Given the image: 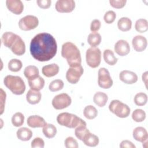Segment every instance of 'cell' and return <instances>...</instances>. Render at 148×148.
Returning a JSON list of instances; mask_svg holds the SVG:
<instances>
[{
  "instance_id": "f6af8a7d",
  "label": "cell",
  "mask_w": 148,
  "mask_h": 148,
  "mask_svg": "<svg viewBox=\"0 0 148 148\" xmlns=\"http://www.w3.org/2000/svg\"><path fill=\"white\" fill-rule=\"evenodd\" d=\"M120 147L121 148H135V146L133 143L128 140H124L120 144Z\"/></svg>"
},
{
  "instance_id": "b9f144b4",
  "label": "cell",
  "mask_w": 148,
  "mask_h": 148,
  "mask_svg": "<svg viewBox=\"0 0 148 148\" xmlns=\"http://www.w3.org/2000/svg\"><path fill=\"white\" fill-rule=\"evenodd\" d=\"M45 146V142L44 140L39 138L37 137L34 139V140L31 142V147L33 148H43Z\"/></svg>"
},
{
  "instance_id": "7402d4cb",
  "label": "cell",
  "mask_w": 148,
  "mask_h": 148,
  "mask_svg": "<svg viewBox=\"0 0 148 148\" xmlns=\"http://www.w3.org/2000/svg\"><path fill=\"white\" fill-rule=\"evenodd\" d=\"M28 82L31 89L35 91H40L45 86V80L40 76L34 79L28 80Z\"/></svg>"
},
{
  "instance_id": "e0dca14e",
  "label": "cell",
  "mask_w": 148,
  "mask_h": 148,
  "mask_svg": "<svg viewBox=\"0 0 148 148\" xmlns=\"http://www.w3.org/2000/svg\"><path fill=\"white\" fill-rule=\"evenodd\" d=\"M14 54L20 56L23 55L25 51V45L21 38L18 35L17 38L10 48Z\"/></svg>"
},
{
  "instance_id": "ffe728a7",
  "label": "cell",
  "mask_w": 148,
  "mask_h": 148,
  "mask_svg": "<svg viewBox=\"0 0 148 148\" xmlns=\"http://www.w3.org/2000/svg\"><path fill=\"white\" fill-rule=\"evenodd\" d=\"M17 36V35L12 32H5L1 37V42L5 47L10 49Z\"/></svg>"
},
{
  "instance_id": "f546056e",
  "label": "cell",
  "mask_w": 148,
  "mask_h": 148,
  "mask_svg": "<svg viewBox=\"0 0 148 148\" xmlns=\"http://www.w3.org/2000/svg\"><path fill=\"white\" fill-rule=\"evenodd\" d=\"M42 131L46 138H53L57 134V128L52 124H46L43 127Z\"/></svg>"
},
{
  "instance_id": "2e32d148",
  "label": "cell",
  "mask_w": 148,
  "mask_h": 148,
  "mask_svg": "<svg viewBox=\"0 0 148 148\" xmlns=\"http://www.w3.org/2000/svg\"><path fill=\"white\" fill-rule=\"evenodd\" d=\"M132 45L134 50L138 52L144 51L147 45L146 38L142 35H136L132 39Z\"/></svg>"
},
{
  "instance_id": "60d3db41",
  "label": "cell",
  "mask_w": 148,
  "mask_h": 148,
  "mask_svg": "<svg viewBox=\"0 0 148 148\" xmlns=\"http://www.w3.org/2000/svg\"><path fill=\"white\" fill-rule=\"evenodd\" d=\"M127 2L126 0H110V5L116 9L123 8Z\"/></svg>"
},
{
  "instance_id": "836d02e7",
  "label": "cell",
  "mask_w": 148,
  "mask_h": 148,
  "mask_svg": "<svg viewBox=\"0 0 148 148\" xmlns=\"http://www.w3.org/2000/svg\"><path fill=\"white\" fill-rule=\"evenodd\" d=\"M90 131L87 128V125H80L75 128V134L77 139L82 140L84 136L89 132Z\"/></svg>"
},
{
  "instance_id": "f35d334b",
  "label": "cell",
  "mask_w": 148,
  "mask_h": 148,
  "mask_svg": "<svg viewBox=\"0 0 148 148\" xmlns=\"http://www.w3.org/2000/svg\"><path fill=\"white\" fill-rule=\"evenodd\" d=\"M116 17V13L113 10H109L105 13L103 17V19L106 23L112 24L115 20Z\"/></svg>"
},
{
  "instance_id": "9c48e42d",
  "label": "cell",
  "mask_w": 148,
  "mask_h": 148,
  "mask_svg": "<svg viewBox=\"0 0 148 148\" xmlns=\"http://www.w3.org/2000/svg\"><path fill=\"white\" fill-rule=\"evenodd\" d=\"M39 24L38 18L32 15H27L21 18L18 22V26L21 30L29 31L35 29Z\"/></svg>"
},
{
  "instance_id": "ee69618b",
  "label": "cell",
  "mask_w": 148,
  "mask_h": 148,
  "mask_svg": "<svg viewBox=\"0 0 148 148\" xmlns=\"http://www.w3.org/2000/svg\"><path fill=\"white\" fill-rule=\"evenodd\" d=\"M36 3L39 7L45 9L50 8L51 1L50 0H37Z\"/></svg>"
},
{
  "instance_id": "30bf717a",
  "label": "cell",
  "mask_w": 148,
  "mask_h": 148,
  "mask_svg": "<svg viewBox=\"0 0 148 148\" xmlns=\"http://www.w3.org/2000/svg\"><path fill=\"white\" fill-rule=\"evenodd\" d=\"M83 72L84 70L81 65L70 67L66 73V79L69 83L76 84L83 74Z\"/></svg>"
},
{
  "instance_id": "4316f807",
  "label": "cell",
  "mask_w": 148,
  "mask_h": 148,
  "mask_svg": "<svg viewBox=\"0 0 148 148\" xmlns=\"http://www.w3.org/2000/svg\"><path fill=\"white\" fill-rule=\"evenodd\" d=\"M119 29L123 32H127L131 29L132 27V21L130 18L125 17H121L117 22Z\"/></svg>"
},
{
  "instance_id": "ab89813d",
  "label": "cell",
  "mask_w": 148,
  "mask_h": 148,
  "mask_svg": "<svg viewBox=\"0 0 148 148\" xmlns=\"http://www.w3.org/2000/svg\"><path fill=\"white\" fill-rule=\"evenodd\" d=\"M64 143L66 148H77L79 147L77 140L72 136L67 137L64 141Z\"/></svg>"
},
{
  "instance_id": "603a6c76",
  "label": "cell",
  "mask_w": 148,
  "mask_h": 148,
  "mask_svg": "<svg viewBox=\"0 0 148 148\" xmlns=\"http://www.w3.org/2000/svg\"><path fill=\"white\" fill-rule=\"evenodd\" d=\"M16 135L18 139L22 141H28L32 138V132L27 127H22L17 131Z\"/></svg>"
},
{
  "instance_id": "7dc6e473",
  "label": "cell",
  "mask_w": 148,
  "mask_h": 148,
  "mask_svg": "<svg viewBox=\"0 0 148 148\" xmlns=\"http://www.w3.org/2000/svg\"><path fill=\"white\" fill-rule=\"evenodd\" d=\"M142 78L143 82L145 83V84L146 87H147L146 84H147V72H145L144 73H143L142 76Z\"/></svg>"
},
{
  "instance_id": "bcb514c9",
  "label": "cell",
  "mask_w": 148,
  "mask_h": 148,
  "mask_svg": "<svg viewBox=\"0 0 148 148\" xmlns=\"http://www.w3.org/2000/svg\"><path fill=\"white\" fill-rule=\"evenodd\" d=\"M1 114H2L3 112V108L5 104V99H6V94L5 92L3 91V90L1 88Z\"/></svg>"
},
{
  "instance_id": "d6986e66",
  "label": "cell",
  "mask_w": 148,
  "mask_h": 148,
  "mask_svg": "<svg viewBox=\"0 0 148 148\" xmlns=\"http://www.w3.org/2000/svg\"><path fill=\"white\" fill-rule=\"evenodd\" d=\"M59 66L56 64H51L43 66L42 72L43 75L47 77L56 76L59 72Z\"/></svg>"
},
{
  "instance_id": "277c9868",
  "label": "cell",
  "mask_w": 148,
  "mask_h": 148,
  "mask_svg": "<svg viewBox=\"0 0 148 148\" xmlns=\"http://www.w3.org/2000/svg\"><path fill=\"white\" fill-rule=\"evenodd\" d=\"M57 123L69 128H76L80 125H87L86 123L76 115L68 112L60 113L57 117Z\"/></svg>"
},
{
  "instance_id": "44dd1931",
  "label": "cell",
  "mask_w": 148,
  "mask_h": 148,
  "mask_svg": "<svg viewBox=\"0 0 148 148\" xmlns=\"http://www.w3.org/2000/svg\"><path fill=\"white\" fill-rule=\"evenodd\" d=\"M27 102L32 105L38 103L41 99V93L39 91H35L32 89L28 90L26 94Z\"/></svg>"
},
{
  "instance_id": "8d00e7d4",
  "label": "cell",
  "mask_w": 148,
  "mask_h": 148,
  "mask_svg": "<svg viewBox=\"0 0 148 148\" xmlns=\"http://www.w3.org/2000/svg\"><path fill=\"white\" fill-rule=\"evenodd\" d=\"M134 101L137 106H143L147 102V95L144 92L137 93L135 95Z\"/></svg>"
},
{
  "instance_id": "f1b7e54d",
  "label": "cell",
  "mask_w": 148,
  "mask_h": 148,
  "mask_svg": "<svg viewBox=\"0 0 148 148\" xmlns=\"http://www.w3.org/2000/svg\"><path fill=\"white\" fill-rule=\"evenodd\" d=\"M87 42L92 47H95L100 44L101 42V36L98 32H92L88 35Z\"/></svg>"
},
{
  "instance_id": "7c38bea8",
  "label": "cell",
  "mask_w": 148,
  "mask_h": 148,
  "mask_svg": "<svg viewBox=\"0 0 148 148\" xmlns=\"http://www.w3.org/2000/svg\"><path fill=\"white\" fill-rule=\"evenodd\" d=\"M134 138L139 142L143 143V146L145 147H147L148 134L146 130L142 127H136L133 131Z\"/></svg>"
},
{
  "instance_id": "8fae6325",
  "label": "cell",
  "mask_w": 148,
  "mask_h": 148,
  "mask_svg": "<svg viewBox=\"0 0 148 148\" xmlns=\"http://www.w3.org/2000/svg\"><path fill=\"white\" fill-rule=\"evenodd\" d=\"M75 8V2L73 0H58L55 5V8L60 13H70Z\"/></svg>"
},
{
  "instance_id": "5bb4252c",
  "label": "cell",
  "mask_w": 148,
  "mask_h": 148,
  "mask_svg": "<svg viewBox=\"0 0 148 148\" xmlns=\"http://www.w3.org/2000/svg\"><path fill=\"white\" fill-rule=\"evenodd\" d=\"M7 8L13 13L19 15L24 10V5L20 0H7L6 1Z\"/></svg>"
},
{
  "instance_id": "5b68a950",
  "label": "cell",
  "mask_w": 148,
  "mask_h": 148,
  "mask_svg": "<svg viewBox=\"0 0 148 148\" xmlns=\"http://www.w3.org/2000/svg\"><path fill=\"white\" fill-rule=\"evenodd\" d=\"M109 109L112 113L120 118L127 117L130 113L129 106L117 99L111 101L109 106Z\"/></svg>"
},
{
  "instance_id": "3957f363",
  "label": "cell",
  "mask_w": 148,
  "mask_h": 148,
  "mask_svg": "<svg viewBox=\"0 0 148 148\" xmlns=\"http://www.w3.org/2000/svg\"><path fill=\"white\" fill-rule=\"evenodd\" d=\"M3 83L15 95H21L25 90V83L20 76L7 75L3 79Z\"/></svg>"
},
{
  "instance_id": "ba28073f",
  "label": "cell",
  "mask_w": 148,
  "mask_h": 148,
  "mask_svg": "<svg viewBox=\"0 0 148 148\" xmlns=\"http://www.w3.org/2000/svg\"><path fill=\"white\" fill-rule=\"evenodd\" d=\"M72 102L71 97L66 93H62L54 97L52 100V105L57 110H61L68 107Z\"/></svg>"
},
{
  "instance_id": "9a60e30c",
  "label": "cell",
  "mask_w": 148,
  "mask_h": 148,
  "mask_svg": "<svg viewBox=\"0 0 148 148\" xmlns=\"http://www.w3.org/2000/svg\"><path fill=\"white\" fill-rule=\"evenodd\" d=\"M114 51L120 56H127L130 51V46L128 43L123 39L119 40L114 45Z\"/></svg>"
},
{
  "instance_id": "d4e9b609",
  "label": "cell",
  "mask_w": 148,
  "mask_h": 148,
  "mask_svg": "<svg viewBox=\"0 0 148 148\" xmlns=\"http://www.w3.org/2000/svg\"><path fill=\"white\" fill-rule=\"evenodd\" d=\"M82 141L86 146L95 147L99 143V138L97 135L89 132L84 136Z\"/></svg>"
},
{
  "instance_id": "4dcf8cb0",
  "label": "cell",
  "mask_w": 148,
  "mask_h": 148,
  "mask_svg": "<svg viewBox=\"0 0 148 148\" xmlns=\"http://www.w3.org/2000/svg\"><path fill=\"white\" fill-rule=\"evenodd\" d=\"M83 114L86 118L89 120H92L97 116L98 111L94 106L88 105L84 108Z\"/></svg>"
},
{
  "instance_id": "83f0119b",
  "label": "cell",
  "mask_w": 148,
  "mask_h": 148,
  "mask_svg": "<svg viewBox=\"0 0 148 148\" xmlns=\"http://www.w3.org/2000/svg\"><path fill=\"white\" fill-rule=\"evenodd\" d=\"M103 56L105 62L110 65H115L118 61V59L114 56L113 51L110 49L105 50Z\"/></svg>"
},
{
  "instance_id": "7bdbcfd3",
  "label": "cell",
  "mask_w": 148,
  "mask_h": 148,
  "mask_svg": "<svg viewBox=\"0 0 148 148\" xmlns=\"http://www.w3.org/2000/svg\"><path fill=\"white\" fill-rule=\"evenodd\" d=\"M101 26V21L98 19H94L91 23L90 30L92 32H97L100 29Z\"/></svg>"
},
{
  "instance_id": "484cf974",
  "label": "cell",
  "mask_w": 148,
  "mask_h": 148,
  "mask_svg": "<svg viewBox=\"0 0 148 148\" xmlns=\"http://www.w3.org/2000/svg\"><path fill=\"white\" fill-rule=\"evenodd\" d=\"M108 100V97L106 94L103 92L98 91L96 92L93 98L94 103L99 107H103Z\"/></svg>"
},
{
  "instance_id": "cb8c5ba5",
  "label": "cell",
  "mask_w": 148,
  "mask_h": 148,
  "mask_svg": "<svg viewBox=\"0 0 148 148\" xmlns=\"http://www.w3.org/2000/svg\"><path fill=\"white\" fill-rule=\"evenodd\" d=\"M39 73L38 68L34 65H28L24 70V76L28 80H32L38 77Z\"/></svg>"
},
{
  "instance_id": "ac0fdd59",
  "label": "cell",
  "mask_w": 148,
  "mask_h": 148,
  "mask_svg": "<svg viewBox=\"0 0 148 148\" xmlns=\"http://www.w3.org/2000/svg\"><path fill=\"white\" fill-rule=\"evenodd\" d=\"M27 123L28 125L32 128L43 127L47 124L45 119L38 115L30 116L27 119Z\"/></svg>"
},
{
  "instance_id": "7a4b0ae2",
  "label": "cell",
  "mask_w": 148,
  "mask_h": 148,
  "mask_svg": "<svg viewBox=\"0 0 148 148\" xmlns=\"http://www.w3.org/2000/svg\"><path fill=\"white\" fill-rule=\"evenodd\" d=\"M61 56L66 60L70 67L81 65L82 58L80 50L74 43L71 42H67L62 45Z\"/></svg>"
},
{
  "instance_id": "d6a6232c",
  "label": "cell",
  "mask_w": 148,
  "mask_h": 148,
  "mask_svg": "<svg viewBox=\"0 0 148 148\" xmlns=\"http://www.w3.org/2000/svg\"><path fill=\"white\" fill-rule=\"evenodd\" d=\"M23 66L22 62L18 59L13 58L9 61L8 63V69L12 72H18Z\"/></svg>"
},
{
  "instance_id": "52a82bcc",
  "label": "cell",
  "mask_w": 148,
  "mask_h": 148,
  "mask_svg": "<svg viewBox=\"0 0 148 148\" xmlns=\"http://www.w3.org/2000/svg\"><path fill=\"white\" fill-rule=\"evenodd\" d=\"M98 86L105 89L110 88L113 85V80L110 75V73L105 68H101L98 73Z\"/></svg>"
},
{
  "instance_id": "74e56055",
  "label": "cell",
  "mask_w": 148,
  "mask_h": 148,
  "mask_svg": "<svg viewBox=\"0 0 148 148\" xmlns=\"http://www.w3.org/2000/svg\"><path fill=\"white\" fill-rule=\"evenodd\" d=\"M64 87V82L61 79H56L53 80L49 84V88L52 92L61 90Z\"/></svg>"
},
{
  "instance_id": "6da1fadb",
  "label": "cell",
  "mask_w": 148,
  "mask_h": 148,
  "mask_svg": "<svg viewBox=\"0 0 148 148\" xmlns=\"http://www.w3.org/2000/svg\"><path fill=\"white\" fill-rule=\"evenodd\" d=\"M29 50L34 59L45 62L50 60L56 56L57 45L56 39L51 34L41 32L31 39Z\"/></svg>"
},
{
  "instance_id": "8992f818",
  "label": "cell",
  "mask_w": 148,
  "mask_h": 148,
  "mask_svg": "<svg viewBox=\"0 0 148 148\" xmlns=\"http://www.w3.org/2000/svg\"><path fill=\"white\" fill-rule=\"evenodd\" d=\"M86 60L87 65L92 68H97L101 63V52L98 47H90L86 53Z\"/></svg>"
},
{
  "instance_id": "d590c367",
  "label": "cell",
  "mask_w": 148,
  "mask_h": 148,
  "mask_svg": "<svg viewBox=\"0 0 148 148\" xmlns=\"http://www.w3.org/2000/svg\"><path fill=\"white\" fill-rule=\"evenodd\" d=\"M24 121V116L21 112H16L12 117V123L16 127L21 126L23 124Z\"/></svg>"
},
{
  "instance_id": "4fadbf2b",
  "label": "cell",
  "mask_w": 148,
  "mask_h": 148,
  "mask_svg": "<svg viewBox=\"0 0 148 148\" xmlns=\"http://www.w3.org/2000/svg\"><path fill=\"white\" fill-rule=\"evenodd\" d=\"M119 78L121 82L127 84H132L138 81L137 75L135 72L128 70H124L120 72Z\"/></svg>"
},
{
  "instance_id": "e575fe53",
  "label": "cell",
  "mask_w": 148,
  "mask_h": 148,
  "mask_svg": "<svg viewBox=\"0 0 148 148\" xmlns=\"http://www.w3.org/2000/svg\"><path fill=\"white\" fill-rule=\"evenodd\" d=\"M132 119L136 122H142L146 119V113L142 109H136L132 112Z\"/></svg>"
},
{
  "instance_id": "1f68e13d",
  "label": "cell",
  "mask_w": 148,
  "mask_h": 148,
  "mask_svg": "<svg viewBox=\"0 0 148 148\" xmlns=\"http://www.w3.org/2000/svg\"><path fill=\"white\" fill-rule=\"evenodd\" d=\"M135 28L136 31L140 33H144L148 29V22L145 18L138 19L135 24Z\"/></svg>"
}]
</instances>
